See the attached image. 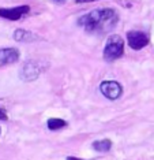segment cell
<instances>
[{
	"label": "cell",
	"instance_id": "cell-9",
	"mask_svg": "<svg viewBox=\"0 0 154 160\" xmlns=\"http://www.w3.org/2000/svg\"><path fill=\"white\" fill-rule=\"evenodd\" d=\"M91 147H93L94 151L97 152H108L111 151L112 148V141L109 140V138H102V140H98V141H94L93 144H91Z\"/></svg>",
	"mask_w": 154,
	"mask_h": 160
},
{
	"label": "cell",
	"instance_id": "cell-1",
	"mask_svg": "<svg viewBox=\"0 0 154 160\" xmlns=\"http://www.w3.org/2000/svg\"><path fill=\"white\" fill-rule=\"evenodd\" d=\"M76 23L90 34H105L117 26L119 14L113 8L93 10L80 17Z\"/></svg>",
	"mask_w": 154,
	"mask_h": 160
},
{
	"label": "cell",
	"instance_id": "cell-2",
	"mask_svg": "<svg viewBox=\"0 0 154 160\" xmlns=\"http://www.w3.org/2000/svg\"><path fill=\"white\" fill-rule=\"evenodd\" d=\"M124 53V40L119 34H112L106 40V44L104 47V60L115 62L123 56Z\"/></svg>",
	"mask_w": 154,
	"mask_h": 160
},
{
	"label": "cell",
	"instance_id": "cell-6",
	"mask_svg": "<svg viewBox=\"0 0 154 160\" xmlns=\"http://www.w3.org/2000/svg\"><path fill=\"white\" fill-rule=\"evenodd\" d=\"M30 12V6L23 4V6H18L12 7V8H3L0 7V18H4L8 21H18L21 18H23L25 15Z\"/></svg>",
	"mask_w": 154,
	"mask_h": 160
},
{
	"label": "cell",
	"instance_id": "cell-14",
	"mask_svg": "<svg viewBox=\"0 0 154 160\" xmlns=\"http://www.w3.org/2000/svg\"><path fill=\"white\" fill-rule=\"evenodd\" d=\"M65 160H83V159H79V158H74V156H68Z\"/></svg>",
	"mask_w": 154,
	"mask_h": 160
},
{
	"label": "cell",
	"instance_id": "cell-3",
	"mask_svg": "<svg viewBox=\"0 0 154 160\" xmlns=\"http://www.w3.org/2000/svg\"><path fill=\"white\" fill-rule=\"evenodd\" d=\"M127 42H128V45H130L131 49L139 51V49L145 48L146 45H149L150 40H149V36L146 34L145 32L130 30L127 33Z\"/></svg>",
	"mask_w": 154,
	"mask_h": 160
},
{
	"label": "cell",
	"instance_id": "cell-5",
	"mask_svg": "<svg viewBox=\"0 0 154 160\" xmlns=\"http://www.w3.org/2000/svg\"><path fill=\"white\" fill-rule=\"evenodd\" d=\"M40 74H41V67H40V64L37 62L27 60L21 68L19 78L23 82H31V81H36V79L40 77Z\"/></svg>",
	"mask_w": 154,
	"mask_h": 160
},
{
	"label": "cell",
	"instance_id": "cell-4",
	"mask_svg": "<svg viewBox=\"0 0 154 160\" xmlns=\"http://www.w3.org/2000/svg\"><path fill=\"white\" fill-rule=\"evenodd\" d=\"M100 92L109 100H117L123 94V86L117 81H102L100 83Z\"/></svg>",
	"mask_w": 154,
	"mask_h": 160
},
{
	"label": "cell",
	"instance_id": "cell-15",
	"mask_svg": "<svg viewBox=\"0 0 154 160\" xmlns=\"http://www.w3.org/2000/svg\"><path fill=\"white\" fill-rule=\"evenodd\" d=\"M0 133H2V129H0Z\"/></svg>",
	"mask_w": 154,
	"mask_h": 160
},
{
	"label": "cell",
	"instance_id": "cell-8",
	"mask_svg": "<svg viewBox=\"0 0 154 160\" xmlns=\"http://www.w3.org/2000/svg\"><path fill=\"white\" fill-rule=\"evenodd\" d=\"M14 40L19 42H31L36 40H40V37L33 32L26 30V29H17L14 32Z\"/></svg>",
	"mask_w": 154,
	"mask_h": 160
},
{
	"label": "cell",
	"instance_id": "cell-11",
	"mask_svg": "<svg viewBox=\"0 0 154 160\" xmlns=\"http://www.w3.org/2000/svg\"><path fill=\"white\" fill-rule=\"evenodd\" d=\"M7 119H8V116H7V112L0 108V121H7Z\"/></svg>",
	"mask_w": 154,
	"mask_h": 160
},
{
	"label": "cell",
	"instance_id": "cell-13",
	"mask_svg": "<svg viewBox=\"0 0 154 160\" xmlns=\"http://www.w3.org/2000/svg\"><path fill=\"white\" fill-rule=\"evenodd\" d=\"M53 3H56V4H63L64 2H67V0H52Z\"/></svg>",
	"mask_w": 154,
	"mask_h": 160
},
{
	"label": "cell",
	"instance_id": "cell-7",
	"mask_svg": "<svg viewBox=\"0 0 154 160\" xmlns=\"http://www.w3.org/2000/svg\"><path fill=\"white\" fill-rule=\"evenodd\" d=\"M19 59V51L17 48H0V67L12 64Z\"/></svg>",
	"mask_w": 154,
	"mask_h": 160
},
{
	"label": "cell",
	"instance_id": "cell-10",
	"mask_svg": "<svg viewBox=\"0 0 154 160\" xmlns=\"http://www.w3.org/2000/svg\"><path fill=\"white\" fill-rule=\"evenodd\" d=\"M46 126H48L49 130L55 132V130H60V129L67 127V122L60 118H51V119H48V122H46Z\"/></svg>",
	"mask_w": 154,
	"mask_h": 160
},
{
	"label": "cell",
	"instance_id": "cell-12",
	"mask_svg": "<svg viewBox=\"0 0 154 160\" xmlns=\"http://www.w3.org/2000/svg\"><path fill=\"white\" fill-rule=\"evenodd\" d=\"M93 2H97V0H75V3H78V4H80V3H93Z\"/></svg>",
	"mask_w": 154,
	"mask_h": 160
}]
</instances>
